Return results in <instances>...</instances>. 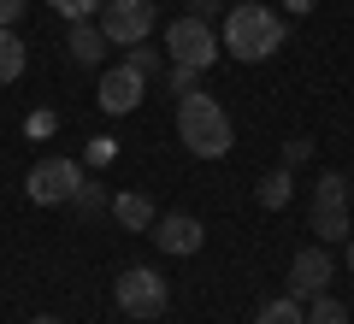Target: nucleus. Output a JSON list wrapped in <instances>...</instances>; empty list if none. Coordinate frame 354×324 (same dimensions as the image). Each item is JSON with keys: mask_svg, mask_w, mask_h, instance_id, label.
<instances>
[{"mask_svg": "<svg viewBox=\"0 0 354 324\" xmlns=\"http://www.w3.org/2000/svg\"><path fill=\"white\" fill-rule=\"evenodd\" d=\"M177 136L195 160H225L236 148V130H230V113L218 106L207 88H189V95L177 100Z\"/></svg>", "mask_w": 354, "mask_h": 324, "instance_id": "nucleus-1", "label": "nucleus"}, {"mask_svg": "<svg viewBox=\"0 0 354 324\" xmlns=\"http://www.w3.org/2000/svg\"><path fill=\"white\" fill-rule=\"evenodd\" d=\"M283 48V18L272 12V6H260V0H236L225 12V53L242 65H260L272 59V53Z\"/></svg>", "mask_w": 354, "mask_h": 324, "instance_id": "nucleus-2", "label": "nucleus"}, {"mask_svg": "<svg viewBox=\"0 0 354 324\" xmlns=\"http://www.w3.org/2000/svg\"><path fill=\"white\" fill-rule=\"evenodd\" d=\"M218 53H225V48H218V36H213V24H207V18H195V12L171 18V30H165V59H171V65L213 71Z\"/></svg>", "mask_w": 354, "mask_h": 324, "instance_id": "nucleus-3", "label": "nucleus"}, {"mask_svg": "<svg viewBox=\"0 0 354 324\" xmlns=\"http://www.w3.org/2000/svg\"><path fill=\"white\" fill-rule=\"evenodd\" d=\"M113 301H118V312H130V318H165L171 289H165V277L153 271V265H130V271H118Z\"/></svg>", "mask_w": 354, "mask_h": 324, "instance_id": "nucleus-4", "label": "nucleus"}, {"mask_svg": "<svg viewBox=\"0 0 354 324\" xmlns=\"http://www.w3.org/2000/svg\"><path fill=\"white\" fill-rule=\"evenodd\" d=\"M348 177L342 171H325L319 177V189H313V236L319 242H348V230H354V207H348Z\"/></svg>", "mask_w": 354, "mask_h": 324, "instance_id": "nucleus-5", "label": "nucleus"}, {"mask_svg": "<svg viewBox=\"0 0 354 324\" xmlns=\"http://www.w3.org/2000/svg\"><path fill=\"white\" fill-rule=\"evenodd\" d=\"M24 189H30V200H36V207H65V200L83 189V165L65 160V153H48V160L30 165Z\"/></svg>", "mask_w": 354, "mask_h": 324, "instance_id": "nucleus-6", "label": "nucleus"}, {"mask_svg": "<svg viewBox=\"0 0 354 324\" xmlns=\"http://www.w3.org/2000/svg\"><path fill=\"white\" fill-rule=\"evenodd\" d=\"M153 24H160L153 0H106V6H101V30H106L113 48H136V41H148Z\"/></svg>", "mask_w": 354, "mask_h": 324, "instance_id": "nucleus-7", "label": "nucleus"}, {"mask_svg": "<svg viewBox=\"0 0 354 324\" xmlns=\"http://www.w3.org/2000/svg\"><path fill=\"white\" fill-rule=\"evenodd\" d=\"M201 242H207V225L195 218V212H160L153 218V248L160 254H201Z\"/></svg>", "mask_w": 354, "mask_h": 324, "instance_id": "nucleus-8", "label": "nucleus"}, {"mask_svg": "<svg viewBox=\"0 0 354 324\" xmlns=\"http://www.w3.org/2000/svg\"><path fill=\"white\" fill-rule=\"evenodd\" d=\"M142 95H148V77L142 71H130V65H113V71L101 77V113H136L142 106Z\"/></svg>", "mask_w": 354, "mask_h": 324, "instance_id": "nucleus-9", "label": "nucleus"}, {"mask_svg": "<svg viewBox=\"0 0 354 324\" xmlns=\"http://www.w3.org/2000/svg\"><path fill=\"white\" fill-rule=\"evenodd\" d=\"M330 254H325V242L319 248H301L290 260V295H301V301H313V295H325V283H330Z\"/></svg>", "mask_w": 354, "mask_h": 324, "instance_id": "nucleus-10", "label": "nucleus"}, {"mask_svg": "<svg viewBox=\"0 0 354 324\" xmlns=\"http://www.w3.org/2000/svg\"><path fill=\"white\" fill-rule=\"evenodd\" d=\"M65 48H71V59H77V65H101L113 41H106V30L95 24V18H83V24H71V36H65Z\"/></svg>", "mask_w": 354, "mask_h": 324, "instance_id": "nucleus-11", "label": "nucleus"}, {"mask_svg": "<svg viewBox=\"0 0 354 324\" xmlns=\"http://www.w3.org/2000/svg\"><path fill=\"white\" fill-rule=\"evenodd\" d=\"M113 218L130 230V236H136V230H153V218H160V212H153L148 195H136V189H118V195H113Z\"/></svg>", "mask_w": 354, "mask_h": 324, "instance_id": "nucleus-12", "label": "nucleus"}, {"mask_svg": "<svg viewBox=\"0 0 354 324\" xmlns=\"http://www.w3.org/2000/svg\"><path fill=\"white\" fill-rule=\"evenodd\" d=\"M254 324H307V301L301 295H272V301H260Z\"/></svg>", "mask_w": 354, "mask_h": 324, "instance_id": "nucleus-13", "label": "nucleus"}, {"mask_svg": "<svg viewBox=\"0 0 354 324\" xmlns=\"http://www.w3.org/2000/svg\"><path fill=\"white\" fill-rule=\"evenodd\" d=\"M254 195H260V207H266V212H278V207H290V195H295V177H290V165H283V171H266V177H260V189H254Z\"/></svg>", "mask_w": 354, "mask_h": 324, "instance_id": "nucleus-14", "label": "nucleus"}, {"mask_svg": "<svg viewBox=\"0 0 354 324\" xmlns=\"http://www.w3.org/2000/svg\"><path fill=\"white\" fill-rule=\"evenodd\" d=\"M24 65H30V53H24V41H18V30H0V83H18Z\"/></svg>", "mask_w": 354, "mask_h": 324, "instance_id": "nucleus-15", "label": "nucleus"}, {"mask_svg": "<svg viewBox=\"0 0 354 324\" xmlns=\"http://www.w3.org/2000/svg\"><path fill=\"white\" fill-rule=\"evenodd\" d=\"M307 324H348V307H342V301L325 289V295L307 301Z\"/></svg>", "mask_w": 354, "mask_h": 324, "instance_id": "nucleus-16", "label": "nucleus"}, {"mask_svg": "<svg viewBox=\"0 0 354 324\" xmlns=\"http://www.w3.org/2000/svg\"><path fill=\"white\" fill-rule=\"evenodd\" d=\"M71 207L83 212V218H101V212H113V195H106V189H95V183H83L71 195Z\"/></svg>", "mask_w": 354, "mask_h": 324, "instance_id": "nucleus-17", "label": "nucleus"}, {"mask_svg": "<svg viewBox=\"0 0 354 324\" xmlns=\"http://www.w3.org/2000/svg\"><path fill=\"white\" fill-rule=\"evenodd\" d=\"M124 65H130V71H142V77H160V71H165V53H160V48H148V41H136Z\"/></svg>", "mask_w": 354, "mask_h": 324, "instance_id": "nucleus-18", "label": "nucleus"}, {"mask_svg": "<svg viewBox=\"0 0 354 324\" xmlns=\"http://www.w3.org/2000/svg\"><path fill=\"white\" fill-rule=\"evenodd\" d=\"M48 6L65 18V24H83V18H95V12H101L106 0H48Z\"/></svg>", "mask_w": 354, "mask_h": 324, "instance_id": "nucleus-19", "label": "nucleus"}, {"mask_svg": "<svg viewBox=\"0 0 354 324\" xmlns=\"http://www.w3.org/2000/svg\"><path fill=\"white\" fill-rule=\"evenodd\" d=\"M165 88H171V95H189V88H201V71H189V65H165Z\"/></svg>", "mask_w": 354, "mask_h": 324, "instance_id": "nucleus-20", "label": "nucleus"}, {"mask_svg": "<svg viewBox=\"0 0 354 324\" xmlns=\"http://www.w3.org/2000/svg\"><path fill=\"white\" fill-rule=\"evenodd\" d=\"M307 153H313V142H307V136H290V142H283V165H290V171L307 160Z\"/></svg>", "mask_w": 354, "mask_h": 324, "instance_id": "nucleus-21", "label": "nucleus"}, {"mask_svg": "<svg viewBox=\"0 0 354 324\" xmlns=\"http://www.w3.org/2000/svg\"><path fill=\"white\" fill-rule=\"evenodd\" d=\"M24 6H30V0H0V30H12L18 18H24Z\"/></svg>", "mask_w": 354, "mask_h": 324, "instance_id": "nucleus-22", "label": "nucleus"}, {"mask_svg": "<svg viewBox=\"0 0 354 324\" xmlns=\"http://www.w3.org/2000/svg\"><path fill=\"white\" fill-rule=\"evenodd\" d=\"M218 6H225V0H189V12H195V18H213Z\"/></svg>", "mask_w": 354, "mask_h": 324, "instance_id": "nucleus-23", "label": "nucleus"}, {"mask_svg": "<svg viewBox=\"0 0 354 324\" xmlns=\"http://www.w3.org/2000/svg\"><path fill=\"white\" fill-rule=\"evenodd\" d=\"M313 6H319V0H283V12H295V18H301V12H313Z\"/></svg>", "mask_w": 354, "mask_h": 324, "instance_id": "nucleus-24", "label": "nucleus"}, {"mask_svg": "<svg viewBox=\"0 0 354 324\" xmlns=\"http://www.w3.org/2000/svg\"><path fill=\"white\" fill-rule=\"evenodd\" d=\"M30 324H59V318H53V312H36V318H30Z\"/></svg>", "mask_w": 354, "mask_h": 324, "instance_id": "nucleus-25", "label": "nucleus"}, {"mask_svg": "<svg viewBox=\"0 0 354 324\" xmlns=\"http://www.w3.org/2000/svg\"><path fill=\"white\" fill-rule=\"evenodd\" d=\"M348 271H354V230H348Z\"/></svg>", "mask_w": 354, "mask_h": 324, "instance_id": "nucleus-26", "label": "nucleus"}, {"mask_svg": "<svg viewBox=\"0 0 354 324\" xmlns=\"http://www.w3.org/2000/svg\"><path fill=\"white\" fill-rule=\"evenodd\" d=\"M348 207H354V189H348Z\"/></svg>", "mask_w": 354, "mask_h": 324, "instance_id": "nucleus-27", "label": "nucleus"}]
</instances>
